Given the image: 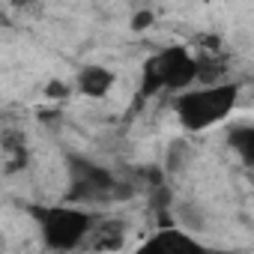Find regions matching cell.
I'll list each match as a JSON object with an SVG mask.
<instances>
[{
  "mask_svg": "<svg viewBox=\"0 0 254 254\" xmlns=\"http://www.w3.org/2000/svg\"><path fill=\"white\" fill-rule=\"evenodd\" d=\"M236 99H239V87L230 81H221V84H206L200 90H183L174 99V111L183 123V129L203 132L209 126L221 123L224 117H230V111L236 108Z\"/></svg>",
  "mask_w": 254,
  "mask_h": 254,
  "instance_id": "obj_1",
  "label": "cell"
},
{
  "mask_svg": "<svg viewBox=\"0 0 254 254\" xmlns=\"http://www.w3.org/2000/svg\"><path fill=\"white\" fill-rule=\"evenodd\" d=\"M30 215L36 218L45 245L54 251L84 248V239L90 236L93 224L99 221V215H93L90 209H78V203H72V206H33Z\"/></svg>",
  "mask_w": 254,
  "mask_h": 254,
  "instance_id": "obj_2",
  "label": "cell"
},
{
  "mask_svg": "<svg viewBox=\"0 0 254 254\" xmlns=\"http://www.w3.org/2000/svg\"><path fill=\"white\" fill-rule=\"evenodd\" d=\"M132 189L120 183L108 168L84 159V156H69V191L66 203L78 206H96V203H111L120 197H129Z\"/></svg>",
  "mask_w": 254,
  "mask_h": 254,
  "instance_id": "obj_3",
  "label": "cell"
},
{
  "mask_svg": "<svg viewBox=\"0 0 254 254\" xmlns=\"http://www.w3.org/2000/svg\"><path fill=\"white\" fill-rule=\"evenodd\" d=\"M191 81H197V60L191 57L189 48L171 45V48H165V51H159L156 57L147 60L144 78H141V90H144V96L159 93V90L183 93Z\"/></svg>",
  "mask_w": 254,
  "mask_h": 254,
  "instance_id": "obj_4",
  "label": "cell"
},
{
  "mask_svg": "<svg viewBox=\"0 0 254 254\" xmlns=\"http://www.w3.org/2000/svg\"><path fill=\"white\" fill-rule=\"evenodd\" d=\"M126 239V221L120 218H99L90 230V236L84 239L87 251H120Z\"/></svg>",
  "mask_w": 254,
  "mask_h": 254,
  "instance_id": "obj_5",
  "label": "cell"
},
{
  "mask_svg": "<svg viewBox=\"0 0 254 254\" xmlns=\"http://www.w3.org/2000/svg\"><path fill=\"white\" fill-rule=\"evenodd\" d=\"M203 245L191 236V233H186L183 227H159L156 230V236H150L147 242H144V251H200Z\"/></svg>",
  "mask_w": 254,
  "mask_h": 254,
  "instance_id": "obj_6",
  "label": "cell"
},
{
  "mask_svg": "<svg viewBox=\"0 0 254 254\" xmlns=\"http://www.w3.org/2000/svg\"><path fill=\"white\" fill-rule=\"evenodd\" d=\"M114 81H117V78H114V72H111V69H105V66L93 63V66H84V69L78 72L75 87H78L84 96H90V99H102V96H108V93H111Z\"/></svg>",
  "mask_w": 254,
  "mask_h": 254,
  "instance_id": "obj_7",
  "label": "cell"
},
{
  "mask_svg": "<svg viewBox=\"0 0 254 254\" xmlns=\"http://www.w3.org/2000/svg\"><path fill=\"white\" fill-rule=\"evenodd\" d=\"M0 150H3V174L6 177H12V174L27 168L30 153H27V144H24V138L18 132H6L3 141H0Z\"/></svg>",
  "mask_w": 254,
  "mask_h": 254,
  "instance_id": "obj_8",
  "label": "cell"
},
{
  "mask_svg": "<svg viewBox=\"0 0 254 254\" xmlns=\"http://www.w3.org/2000/svg\"><path fill=\"white\" fill-rule=\"evenodd\" d=\"M227 144L242 159V165L254 168V126H236V129H230Z\"/></svg>",
  "mask_w": 254,
  "mask_h": 254,
  "instance_id": "obj_9",
  "label": "cell"
},
{
  "mask_svg": "<svg viewBox=\"0 0 254 254\" xmlns=\"http://www.w3.org/2000/svg\"><path fill=\"white\" fill-rule=\"evenodd\" d=\"M224 69H227L224 63H218L212 57H203V60H197V81H203V84H221Z\"/></svg>",
  "mask_w": 254,
  "mask_h": 254,
  "instance_id": "obj_10",
  "label": "cell"
},
{
  "mask_svg": "<svg viewBox=\"0 0 254 254\" xmlns=\"http://www.w3.org/2000/svg\"><path fill=\"white\" fill-rule=\"evenodd\" d=\"M189 162V147L183 144V141H174L171 144V150H168V174H177V171H183V165Z\"/></svg>",
  "mask_w": 254,
  "mask_h": 254,
  "instance_id": "obj_11",
  "label": "cell"
},
{
  "mask_svg": "<svg viewBox=\"0 0 254 254\" xmlns=\"http://www.w3.org/2000/svg\"><path fill=\"white\" fill-rule=\"evenodd\" d=\"M177 212H180V218L186 221V227H189V230H203V215H200V212H197L194 206L183 203V206H180Z\"/></svg>",
  "mask_w": 254,
  "mask_h": 254,
  "instance_id": "obj_12",
  "label": "cell"
},
{
  "mask_svg": "<svg viewBox=\"0 0 254 254\" xmlns=\"http://www.w3.org/2000/svg\"><path fill=\"white\" fill-rule=\"evenodd\" d=\"M150 24H153V15H150V12H138V18L132 21L135 30H144V27H150Z\"/></svg>",
  "mask_w": 254,
  "mask_h": 254,
  "instance_id": "obj_13",
  "label": "cell"
},
{
  "mask_svg": "<svg viewBox=\"0 0 254 254\" xmlns=\"http://www.w3.org/2000/svg\"><path fill=\"white\" fill-rule=\"evenodd\" d=\"M48 96H66V90H63V84H57V81H54V84L48 87Z\"/></svg>",
  "mask_w": 254,
  "mask_h": 254,
  "instance_id": "obj_14",
  "label": "cell"
},
{
  "mask_svg": "<svg viewBox=\"0 0 254 254\" xmlns=\"http://www.w3.org/2000/svg\"><path fill=\"white\" fill-rule=\"evenodd\" d=\"M12 3H15L18 9H33V6H36V0H12Z\"/></svg>",
  "mask_w": 254,
  "mask_h": 254,
  "instance_id": "obj_15",
  "label": "cell"
}]
</instances>
